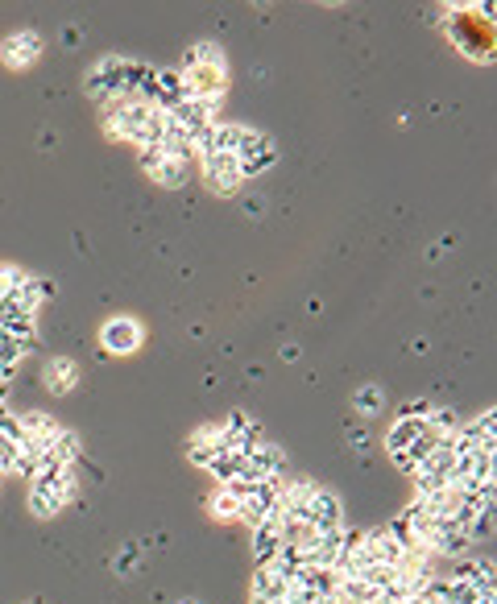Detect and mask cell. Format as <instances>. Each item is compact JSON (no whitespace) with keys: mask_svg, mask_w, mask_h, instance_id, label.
Here are the masks:
<instances>
[{"mask_svg":"<svg viewBox=\"0 0 497 604\" xmlns=\"http://www.w3.org/2000/svg\"><path fill=\"white\" fill-rule=\"evenodd\" d=\"M199 166H203V182H208L216 195H236L241 190V162H236L233 154H203L199 158Z\"/></svg>","mask_w":497,"mask_h":604,"instance_id":"cell-6","label":"cell"},{"mask_svg":"<svg viewBox=\"0 0 497 604\" xmlns=\"http://www.w3.org/2000/svg\"><path fill=\"white\" fill-rule=\"evenodd\" d=\"M137 555H141V547H137V542H129V547L120 550V559H117V571H133Z\"/></svg>","mask_w":497,"mask_h":604,"instance_id":"cell-34","label":"cell"},{"mask_svg":"<svg viewBox=\"0 0 497 604\" xmlns=\"http://www.w3.org/2000/svg\"><path fill=\"white\" fill-rule=\"evenodd\" d=\"M348 443H353V451H361V456H365V451H369V447H373V439H369V431H365V426H361V423H348Z\"/></svg>","mask_w":497,"mask_h":604,"instance_id":"cell-31","label":"cell"},{"mask_svg":"<svg viewBox=\"0 0 497 604\" xmlns=\"http://www.w3.org/2000/svg\"><path fill=\"white\" fill-rule=\"evenodd\" d=\"M162 158H166L162 149H158V145H150V149H141V154H137V166H141V170L150 174V170H154L158 162H162Z\"/></svg>","mask_w":497,"mask_h":604,"instance_id":"cell-32","label":"cell"},{"mask_svg":"<svg viewBox=\"0 0 497 604\" xmlns=\"http://www.w3.org/2000/svg\"><path fill=\"white\" fill-rule=\"evenodd\" d=\"M182 67H212V71H228V67H224V50H220L216 42H199L195 50L182 58Z\"/></svg>","mask_w":497,"mask_h":604,"instance_id":"cell-23","label":"cell"},{"mask_svg":"<svg viewBox=\"0 0 497 604\" xmlns=\"http://www.w3.org/2000/svg\"><path fill=\"white\" fill-rule=\"evenodd\" d=\"M220 104H224V99H182V104H174V108L166 112V117H171L179 128H187V133H199V128L216 125Z\"/></svg>","mask_w":497,"mask_h":604,"instance_id":"cell-9","label":"cell"},{"mask_svg":"<svg viewBox=\"0 0 497 604\" xmlns=\"http://www.w3.org/2000/svg\"><path fill=\"white\" fill-rule=\"evenodd\" d=\"M17 431H21V439H26V443H34L37 451H46V447H50V439H55L63 426H58L50 415H42V410H26V415H17Z\"/></svg>","mask_w":497,"mask_h":604,"instance_id":"cell-12","label":"cell"},{"mask_svg":"<svg viewBox=\"0 0 497 604\" xmlns=\"http://www.w3.org/2000/svg\"><path fill=\"white\" fill-rule=\"evenodd\" d=\"M286 588H290V579L265 563V568H257V576H254V592H249V600H254V604H274V600L286 596Z\"/></svg>","mask_w":497,"mask_h":604,"instance_id":"cell-14","label":"cell"},{"mask_svg":"<svg viewBox=\"0 0 497 604\" xmlns=\"http://www.w3.org/2000/svg\"><path fill=\"white\" fill-rule=\"evenodd\" d=\"M21 356H26V352L17 348V343L9 340V335L0 332V381L5 377H13V373H17V364H21Z\"/></svg>","mask_w":497,"mask_h":604,"instance_id":"cell-26","label":"cell"},{"mask_svg":"<svg viewBox=\"0 0 497 604\" xmlns=\"http://www.w3.org/2000/svg\"><path fill=\"white\" fill-rule=\"evenodd\" d=\"M99 348L109 352V356H129V352L141 348V323L129 315H117L109 323L99 327Z\"/></svg>","mask_w":497,"mask_h":604,"instance_id":"cell-7","label":"cell"},{"mask_svg":"<svg viewBox=\"0 0 497 604\" xmlns=\"http://www.w3.org/2000/svg\"><path fill=\"white\" fill-rule=\"evenodd\" d=\"M141 71H145V63H133V58L109 55V58H99V63L88 71V79H83V91H88L91 99H99V104L109 108L112 99L133 96V87H137V79H141Z\"/></svg>","mask_w":497,"mask_h":604,"instance_id":"cell-2","label":"cell"},{"mask_svg":"<svg viewBox=\"0 0 497 604\" xmlns=\"http://www.w3.org/2000/svg\"><path fill=\"white\" fill-rule=\"evenodd\" d=\"M427 410H431V402H402V410H398V418H427Z\"/></svg>","mask_w":497,"mask_h":604,"instance_id":"cell-33","label":"cell"},{"mask_svg":"<svg viewBox=\"0 0 497 604\" xmlns=\"http://www.w3.org/2000/svg\"><path fill=\"white\" fill-rule=\"evenodd\" d=\"M303 522L311 526V534L344 530V501H340V493L316 485V488H311V497H307V509H303Z\"/></svg>","mask_w":497,"mask_h":604,"instance_id":"cell-4","label":"cell"},{"mask_svg":"<svg viewBox=\"0 0 497 604\" xmlns=\"http://www.w3.org/2000/svg\"><path fill=\"white\" fill-rule=\"evenodd\" d=\"M46 451H50V460H58L63 468H75V464L83 460V439H79L75 431H67V426H63V431L50 439V447H46Z\"/></svg>","mask_w":497,"mask_h":604,"instance_id":"cell-18","label":"cell"},{"mask_svg":"<svg viewBox=\"0 0 497 604\" xmlns=\"http://www.w3.org/2000/svg\"><path fill=\"white\" fill-rule=\"evenodd\" d=\"M162 128H166V112L137 96H120L104 108V133L137 145V149H150V145L162 141Z\"/></svg>","mask_w":497,"mask_h":604,"instance_id":"cell-1","label":"cell"},{"mask_svg":"<svg viewBox=\"0 0 497 604\" xmlns=\"http://www.w3.org/2000/svg\"><path fill=\"white\" fill-rule=\"evenodd\" d=\"M37 55H42V37H37L34 29H21V34H13V37H5V42H0V63L17 67V71L34 67Z\"/></svg>","mask_w":497,"mask_h":604,"instance_id":"cell-10","label":"cell"},{"mask_svg":"<svg viewBox=\"0 0 497 604\" xmlns=\"http://www.w3.org/2000/svg\"><path fill=\"white\" fill-rule=\"evenodd\" d=\"M381 406H386V389L381 385H361L353 394V410L361 418H373V415H381Z\"/></svg>","mask_w":497,"mask_h":604,"instance_id":"cell-24","label":"cell"},{"mask_svg":"<svg viewBox=\"0 0 497 604\" xmlns=\"http://www.w3.org/2000/svg\"><path fill=\"white\" fill-rule=\"evenodd\" d=\"M0 332L9 335L21 352H29L37 343V319L34 311H21L17 302H0Z\"/></svg>","mask_w":497,"mask_h":604,"instance_id":"cell-8","label":"cell"},{"mask_svg":"<svg viewBox=\"0 0 497 604\" xmlns=\"http://www.w3.org/2000/svg\"><path fill=\"white\" fill-rule=\"evenodd\" d=\"M452 468H456L452 439H435V447L427 451L423 460H419V468L410 472V476H415V497H431V493L452 488Z\"/></svg>","mask_w":497,"mask_h":604,"instance_id":"cell-3","label":"cell"},{"mask_svg":"<svg viewBox=\"0 0 497 604\" xmlns=\"http://www.w3.org/2000/svg\"><path fill=\"white\" fill-rule=\"evenodd\" d=\"M208 514H212V522H236V514H241V497H236L233 488L216 485L212 497H208Z\"/></svg>","mask_w":497,"mask_h":604,"instance_id":"cell-20","label":"cell"},{"mask_svg":"<svg viewBox=\"0 0 497 604\" xmlns=\"http://www.w3.org/2000/svg\"><path fill=\"white\" fill-rule=\"evenodd\" d=\"M179 604H195V600H179Z\"/></svg>","mask_w":497,"mask_h":604,"instance_id":"cell-36","label":"cell"},{"mask_svg":"<svg viewBox=\"0 0 497 604\" xmlns=\"http://www.w3.org/2000/svg\"><path fill=\"white\" fill-rule=\"evenodd\" d=\"M79 42H83V29L67 26V29H63V46H67V50H75V46H79Z\"/></svg>","mask_w":497,"mask_h":604,"instance_id":"cell-35","label":"cell"},{"mask_svg":"<svg viewBox=\"0 0 497 604\" xmlns=\"http://www.w3.org/2000/svg\"><path fill=\"white\" fill-rule=\"evenodd\" d=\"M423 426H427V435H435V439H452L461 418H456V410H448V406H431L423 418Z\"/></svg>","mask_w":497,"mask_h":604,"instance_id":"cell-22","label":"cell"},{"mask_svg":"<svg viewBox=\"0 0 497 604\" xmlns=\"http://www.w3.org/2000/svg\"><path fill=\"white\" fill-rule=\"evenodd\" d=\"M241 468H244V460H236V456H216L208 472H212V480H216V485H233Z\"/></svg>","mask_w":497,"mask_h":604,"instance_id":"cell-28","label":"cell"},{"mask_svg":"<svg viewBox=\"0 0 497 604\" xmlns=\"http://www.w3.org/2000/svg\"><path fill=\"white\" fill-rule=\"evenodd\" d=\"M278 547H282V534H278V522H262L254 530V559H257V568H265V563H274V555H278Z\"/></svg>","mask_w":497,"mask_h":604,"instance_id":"cell-19","label":"cell"},{"mask_svg":"<svg viewBox=\"0 0 497 604\" xmlns=\"http://www.w3.org/2000/svg\"><path fill=\"white\" fill-rule=\"evenodd\" d=\"M419 547L431 555V559H464L469 555V547L472 542L464 538L456 526H448V522H431L427 526V534H423V542Z\"/></svg>","mask_w":497,"mask_h":604,"instance_id":"cell-5","label":"cell"},{"mask_svg":"<svg viewBox=\"0 0 497 604\" xmlns=\"http://www.w3.org/2000/svg\"><path fill=\"white\" fill-rule=\"evenodd\" d=\"M150 182H162V187H182L187 182V162H174V158H162V162L150 170Z\"/></svg>","mask_w":497,"mask_h":604,"instance_id":"cell-25","label":"cell"},{"mask_svg":"<svg viewBox=\"0 0 497 604\" xmlns=\"http://www.w3.org/2000/svg\"><path fill=\"white\" fill-rule=\"evenodd\" d=\"M26 278H29V273L17 270V265H0V302H9V298L26 286Z\"/></svg>","mask_w":497,"mask_h":604,"instance_id":"cell-27","label":"cell"},{"mask_svg":"<svg viewBox=\"0 0 497 604\" xmlns=\"http://www.w3.org/2000/svg\"><path fill=\"white\" fill-rule=\"evenodd\" d=\"M427 426L423 418H394V426H389L386 435V456H394V451H407L415 439H423Z\"/></svg>","mask_w":497,"mask_h":604,"instance_id":"cell-17","label":"cell"},{"mask_svg":"<svg viewBox=\"0 0 497 604\" xmlns=\"http://www.w3.org/2000/svg\"><path fill=\"white\" fill-rule=\"evenodd\" d=\"M42 377H46V389L50 394H71L75 389V381H79V369H75V361H67V356H55V361L42 369Z\"/></svg>","mask_w":497,"mask_h":604,"instance_id":"cell-16","label":"cell"},{"mask_svg":"<svg viewBox=\"0 0 497 604\" xmlns=\"http://www.w3.org/2000/svg\"><path fill=\"white\" fill-rule=\"evenodd\" d=\"M182 99H191V96H187V83H182V75H179V71H158V83H154V108L171 112L174 104H182Z\"/></svg>","mask_w":497,"mask_h":604,"instance_id":"cell-15","label":"cell"},{"mask_svg":"<svg viewBox=\"0 0 497 604\" xmlns=\"http://www.w3.org/2000/svg\"><path fill=\"white\" fill-rule=\"evenodd\" d=\"M216 456H220V451L212 447V443L195 439V435H191V439H187V460L195 464V468H203V472H208V468H212V460H216Z\"/></svg>","mask_w":497,"mask_h":604,"instance_id":"cell-29","label":"cell"},{"mask_svg":"<svg viewBox=\"0 0 497 604\" xmlns=\"http://www.w3.org/2000/svg\"><path fill=\"white\" fill-rule=\"evenodd\" d=\"M270 166H278V145H274V137L265 145H257L249 158H241V179H257V174H265Z\"/></svg>","mask_w":497,"mask_h":604,"instance_id":"cell-21","label":"cell"},{"mask_svg":"<svg viewBox=\"0 0 497 604\" xmlns=\"http://www.w3.org/2000/svg\"><path fill=\"white\" fill-rule=\"evenodd\" d=\"M448 579L472 588L477 596H493V563L489 559H456V568Z\"/></svg>","mask_w":497,"mask_h":604,"instance_id":"cell-11","label":"cell"},{"mask_svg":"<svg viewBox=\"0 0 497 604\" xmlns=\"http://www.w3.org/2000/svg\"><path fill=\"white\" fill-rule=\"evenodd\" d=\"M244 464H249V468H254L262 480L265 476H282V472H286V451H282L278 443L262 439L254 451H249V460H244Z\"/></svg>","mask_w":497,"mask_h":604,"instance_id":"cell-13","label":"cell"},{"mask_svg":"<svg viewBox=\"0 0 497 604\" xmlns=\"http://www.w3.org/2000/svg\"><path fill=\"white\" fill-rule=\"evenodd\" d=\"M17 451H21V439L0 435V476H5V472H13V464H17Z\"/></svg>","mask_w":497,"mask_h":604,"instance_id":"cell-30","label":"cell"}]
</instances>
